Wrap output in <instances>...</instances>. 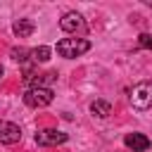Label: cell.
Segmentation results:
<instances>
[{
  "label": "cell",
  "instance_id": "obj_1",
  "mask_svg": "<svg viewBox=\"0 0 152 152\" xmlns=\"http://www.w3.org/2000/svg\"><path fill=\"white\" fill-rule=\"evenodd\" d=\"M88 50H90V40H86V38H62L57 43V55L64 59H74Z\"/></svg>",
  "mask_w": 152,
  "mask_h": 152
},
{
  "label": "cell",
  "instance_id": "obj_2",
  "mask_svg": "<svg viewBox=\"0 0 152 152\" xmlns=\"http://www.w3.org/2000/svg\"><path fill=\"white\" fill-rule=\"evenodd\" d=\"M52 100H55L52 88H28V90L24 93V104H28V107H33V109L48 107V104H52Z\"/></svg>",
  "mask_w": 152,
  "mask_h": 152
},
{
  "label": "cell",
  "instance_id": "obj_3",
  "mask_svg": "<svg viewBox=\"0 0 152 152\" xmlns=\"http://www.w3.org/2000/svg\"><path fill=\"white\" fill-rule=\"evenodd\" d=\"M131 104L135 109H150L152 107V83L142 81L138 86H133L131 90Z\"/></svg>",
  "mask_w": 152,
  "mask_h": 152
},
{
  "label": "cell",
  "instance_id": "obj_4",
  "mask_svg": "<svg viewBox=\"0 0 152 152\" xmlns=\"http://www.w3.org/2000/svg\"><path fill=\"white\" fill-rule=\"evenodd\" d=\"M62 142H66V133H62V131L43 128L36 133V145H40V147H52V145H62Z\"/></svg>",
  "mask_w": 152,
  "mask_h": 152
},
{
  "label": "cell",
  "instance_id": "obj_5",
  "mask_svg": "<svg viewBox=\"0 0 152 152\" xmlns=\"http://www.w3.org/2000/svg\"><path fill=\"white\" fill-rule=\"evenodd\" d=\"M59 26H62V31H66V33H81V31H86V21H83V17H81L78 12H66V14H62Z\"/></svg>",
  "mask_w": 152,
  "mask_h": 152
},
{
  "label": "cell",
  "instance_id": "obj_6",
  "mask_svg": "<svg viewBox=\"0 0 152 152\" xmlns=\"http://www.w3.org/2000/svg\"><path fill=\"white\" fill-rule=\"evenodd\" d=\"M21 140V128L12 121H0V142L2 145H14Z\"/></svg>",
  "mask_w": 152,
  "mask_h": 152
},
{
  "label": "cell",
  "instance_id": "obj_7",
  "mask_svg": "<svg viewBox=\"0 0 152 152\" xmlns=\"http://www.w3.org/2000/svg\"><path fill=\"white\" fill-rule=\"evenodd\" d=\"M124 145H126L128 150H133V152H145V150L150 147V138L142 135V133H128V135L124 138Z\"/></svg>",
  "mask_w": 152,
  "mask_h": 152
},
{
  "label": "cell",
  "instance_id": "obj_8",
  "mask_svg": "<svg viewBox=\"0 0 152 152\" xmlns=\"http://www.w3.org/2000/svg\"><path fill=\"white\" fill-rule=\"evenodd\" d=\"M57 78V74L48 71V74H26L24 81L28 83V88H48V83H52Z\"/></svg>",
  "mask_w": 152,
  "mask_h": 152
},
{
  "label": "cell",
  "instance_id": "obj_9",
  "mask_svg": "<svg viewBox=\"0 0 152 152\" xmlns=\"http://www.w3.org/2000/svg\"><path fill=\"white\" fill-rule=\"evenodd\" d=\"M12 31H14L17 38H28V36L36 31V24H33L31 19H17V21L12 24Z\"/></svg>",
  "mask_w": 152,
  "mask_h": 152
},
{
  "label": "cell",
  "instance_id": "obj_10",
  "mask_svg": "<svg viewBox=\"0 0 152 152\" xmlns=\"http://www.w3.org/2000/svg\"><path fill=\"white\" fill-rule=\"evenodd\" d=\"M90 112H93V116L104 119V116H109V114H112V104H109L107 100H95V102L90 104Z\"/></svg>",
  "mask_w": 152,
  "mask_h": 152
},
{
  "label": "cell",
  "instance_id": "obj_11",
  "mask_svg": "<svg viewBox=\"0 0 152 152\" xmlns=\"http://www.w3.org/2000/svg\"><path fill=\"white\" fill-rule=\"evenodd\" d=\"M50 55H52V50H50L48 45H40V48H33V50H31L33 62H48V59H50Z\"/></svg>",
  "mask_w": 152,
  "mask_h": 152
},
{
  "label": "cell",
  "instance_id": "obj_12",
  "mask_svg": "<svg viewBox=\"0 0 152 152\" xmlns=\"http://www.w3.org/2000/svg\"><path fill=\"white\" fill-rule=\"evenodd\" d=\"M26 55H31V50H26V48H14L12 50V59H17V62H26Z\"/></svg>",
  "mask_w": 152,
  "mask_h": 152
},
{
  "label": "cell",
  "instance_id": "obj_13",
  "mask_svg": "<svg viewBox=\"0 0 152 152\" xmlns=\"http://www.w3.org/2000/svg\"><path fill=\"white\" fill-rule=\"evenodd\" d=\"M138 45L145 50H152V33H140L138 36Z\"/></svg>",
  "mask_w": 152,
  "mask_h": 152
},
{
  "label": "cell",
  "instance_id": "obj_14",
  "mask_svg": "<svg viewBox=\"0 0 152 152\" xmlns=\"http://www.w3.org/2000/svg\"><path fill=\"white\" fill-rule=\"evenodd\" d=\"M2 74H5V71H2V66H0V78H2Z\"/></svg>",
  "mask_w": 152,
  "mask_h": 152
}]
</instances>
